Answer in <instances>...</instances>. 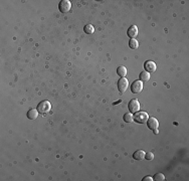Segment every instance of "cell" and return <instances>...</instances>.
I'll use <instances>...</instances> for the list:
<instances>
[{"label":"cell","mask_w":189,"mask_h":181,"mask_svg":"<svg viewBox=\"0 0 189 181\" xmlns=\"http://www.w3.org/2000/svg\"><path fill=\"white\" fill-rule=\"evenodd\" d=\"M38 114L39 113H38L37 109H30L27 112V118L30 120H35L38 117Z\"/></svg>","instance_id":"obj_10"},{"label":"cell","mask_w":189,"mask_h":181,"mask_svg":"<svg viewBox=\"0 0 189 181\" xmlns=\"http://www.w3.org/2000/svg\"><path fill=\"white\" fill-rule=\"evenodd\" d=\"M129 46L132 49H137V48L139 47V42H138L135 38H131L129 41Z\"/></svg>","instance_id":"obj_14"},{"label":"cell","mask_w":189,"mask_h":181,"mask_svg":"<svg viewBox=\"0 0 189 181\" xmlns=\"http://www.w3.org/2000/svg\"><path fill=\"white\" fill-rule=\"evenodd\" d=\"M58 9L62 13H66V12L70 11L72 9V3L68 0H62L58 4Z\"/></svg>","instance_id":"obj_3"},{"label":"cell","mask_w":189,"mask_h":181,"mask_svg":"<svg viewBox=\"0 0 189 181\" xmlns=\"http://www.w3.org/2000/svg\"><path fill=\"white\" fill-rule=\"evenodd\" d=\"M154 133H155V134H158V133H159V131H158V129L154 130Z\"/></svg>","instance_id":"obj_20"},{"label":"cell","mask_w":189,"mask_h":181,"mask_svg":"<svg viewBox=\"0 0 189 181\" xmlns=\"http://www.w3.org/2000/svg\"><path fill=\"white\" fill-rule=\"evenodd\" d=\"M147 125H148V128H149V129L156 130V129H158V127H159V122H158V120L156 119V118L151 117L148 119Z\"/></svg>","instance_id":"obj_7"},{"label":"cell","mask_w":189,"mask_h":181,"mask_svg":"<svg viewBox=\"0 0 189 181\" xmlns=\"http://www.w3.org/2000/svg\"><path fill=\"white\" fill-rule=\"evenodd\" d=\"M145 159L149 160V161H151V160L154 159V154L151 153V152H148V153L145 154Z\"/></svg>","instance_id":"obj_18"},{"label":"cell","mask_w":189,"mask_h":181,"mask_svg":"<svg viewBox=\"0 0 189 181\" xmlns=\"http://www.w3.org/2000/svg\"><path fill=\"white\" fill-rule=\"evenodd\" d=\"M117 74L119 75L121 78H125V77L127 76V68H126L125 66H119L118 70H117Z\"/></svg>","instance_id":"obj_13"},{"label":"cell","mask_w":189,"mask_h":181,"mask_svg":"<svg viewBox=\"0 0 189 181\" xmlns=\"http://www.w3.org/2000/svg\"><path fill=\"white\" fill-rule=\"evenodd\" d=\"M152 180H154V179L151 176H146V177L143 178V181H152Z\"/></svg>","instance_id":"obj_19"},{"label":"cell","mask_w":189,"mask_h":181,"mask_svg":"<svg viewBox=\"0 0 189 181\" xmlns=\"http://www.w3.org/2000/svg\"><path fill=\"white\" fill-rule=\"evenodd\" d=\"M128 108H129V111L131 112V113H137V112H139V110H140L139 101L136 99L132 100L129 103V105H128Z\"/></svg>","instance_id":"obj_6"},{"label":"cell","mask_w":189,"mask_h":181,"mask_svg":"<svg viewBox=\"0 0 189 181\" xmlns=\"http://www.w3.org/2000/svg\"><path fill=\"white\" fill-rule=\"evenodd\" d=\"M124 121L126 122V123H132V122L134 121V116L132 115V113H127L124 115Z\"/></svg>","instance_id":"obj_15"},{"label":"cell","mask_w":189,"mask_h":181,"mask_svg":"<svg viewBox=\"0 0 189 181\" xmlns=\"http://www.w3.org/2000/svg\"><path fill=\"white\" fill-rule=\"evenodd\" d=\"M145 152L143 151V150H138V151H136L135 153H134L133 157L135 160H138V161H141V160H143L144 158H145Z\"/></svg>","instance_id":"obj_11"},{"label":"cell","mask_w":189,"mask_h":181,"mask_svg":"<svg viewBox=\"0 0 189 181\" xmlns=\"http://www.w3.org/2000/svg\"><path fill=\"white\" fill-rule=\"evenodd\" d=\"M156 68H157V66H156V64L154 62L148 60V62H145V70H146V72H148L149 74L154 73L156 71Z\"/></svg>","instance_id":"obj_8"},{"label":"cell","mask_w":189,"mask_h":181,"mask_svg":"<svg viewBox=\"0 0 189 181\" xmlns=\"http://www.w3.org/2000/svg\"><path fill=\"white\" fill-rule=\"evenodd\" d=\"M150 77H151V75L148 72H146V71H144V72H142L140 74V81H142V82H148L150 80Z\"/></svg>","instance_id":"obj_12"},{"label":"cell","mask_w":189,"mask_h":181,"mask_svg":"<svg viewBox=\"0 0 189 181\" xmlns=\"http://www.w3.org/2000/svg\"><path fill=\"white\" fill-rule=\"evenodd\" d=\"M131 91L134 94H139L143 91V82L142 81H135L131 86Z\"/></svg>","instance_id":"obj_4"},{"label":"cell","mask_w":189,"mask_h":181,"mask_svg":"<svg viewBox=\"0 0 189 181\" xmlns=\"http://www.w3.org/2000/svg\"><path fill=\"white\" fill-rule=\"evenodd\" d=\"M153 179L156 180V181H164L165 180V176H164V174H162V173H157V174H155Z\"/></svg>","instance_id":"obj_17"},{"label":"cell","mask_w":189,"mask_h":181,"mask_svg":"<svg viewBox=\"0 0 189 181\" xmlns=\"http://www.w3.org/2000/svg\"><path fill=\"white\" fill-rule=\"evenodd\" d=\"M50 109H51V105H50V103L48 101L40 102L37 106L38 113L41 114V115H45V114H47L48 112L50 111Z\"/></svg>","instance_id":"obj_1"},{"label":"cell","mask_w":189,"mask_h":181,"mask_svg":"<svg viewBox=\"0 0 189 181\" xmlns=\"http://www.w3.org/2000/svg\"><path fill=\"white\" fill-rule=\"evenodd\" d=\"M148 119H149V116L146 112H137L134 116V120H135L136 123L139 124H144L147 123Z\"/></svg>","instance_id":"obj_2"},{"label":"cell","mask_w":189,"mask_h":181,"mask_svg":"<svg viewBox=\"0 0 189 181\" xmlns=\"http://www.w3.org/2000/svg\"><path fill=\"white\" fill-rule=\"evenodd\" d=\"M84 30L87 34H93L95 32V28L92 24H88V25H86L84 27Z\"/></svg>","instance_id":"obj_16"},{"label":"cell","mask_w":189,"mask_h":181,"mask_svg":"<svg viewBox=\"0 0 189 181\" xmlns=\"http://www.w3.org/2000/svg\"><path fill=\"white\" fill-rule=\"evenodd\" d=\"M128 86H129V82H128V80L125 78L120 79L119 82H118V89H119V91L121 94L125 93V92L127 91Z\"/></svg>","instance_id":"obj_5"},{"label":"cell","mask_w":189,"mask_h":181,"mask_svg":"<svg viewBox=\"0 0 189 181\" xmlns=\"http://www.w3.org/2000/svg\"><path fill=\"white\" fill-rule=\"evenodd\" d=\"M127 35L131 38H135L138 35V27L136 25H132L128 28L127 30Z\"/></svg>","instance_id":"obj_9"}]
</instances>
